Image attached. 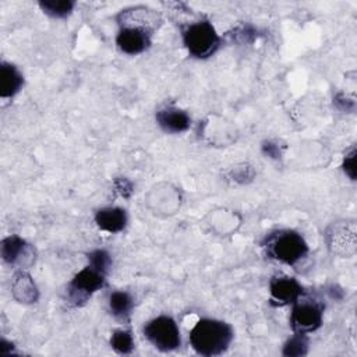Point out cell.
Instances as JSON below:
<instances>
[{"instance_id":"cell-9","label":"cell","mask_w":357,"mask_h":357,"mask_svg":"<svg viewBox=\"0 0 357 357\" xmlns=\"http://www.w3.org/2000/svg\"><path fill=\"white\" fill-rule=\"evenodd\" d=\"M117 22L120 28L131 26L153 33L155 29L160 25V17L155 10L146 6H134L121 10L117 14Z\"/></svg>"},{"instance_id":"cell-5","label":"cell","mask_w":357,"mask_h":357,"mask_svg":"<svg viewBox=\"0 0 357 357\" xmlns=\"http://www.w3.org/2000/svg\"><path fill=\"white\" fill-rule=\"evenodd\" d=\"M106 275L86 265L74 275L67 286V300L73 305L84 304L95 291L105 286Z\"/></svg>"},{"instance_id":"cell-3","label":"cell","mask_w":357,"mask_h":357,"mask_svg":"<svg viewBox=\"0 0 357 357\" xmlns=\"http://www.w3.org/2000/svg\"><path fill=\"white\" fill-rule=\"evenodd\" d=\"M268 255L282 264L296 265L308 254V244L294 230H279L271 233L264 243Z\"/></svg>"},{"instance_id":"cell-19","label":"cell","mask_w":357,"mask_h":357,"mask_svg":"<svg viewBox=\"0 0 357 357\" xmlns=\"http://www.w3.org/2000/svg\"><path fill=\"white\" fill-rule=\"evenodd\" d=\"M308 351V337L304 333H296L286 340L283 344L282 354L289 357H297V356H305Z\"/></svg>"},{"instance_id":"cell-6","label":"cell","mask_w":357,"mask_h":357,"mask_svg":"<svg viewBox=\"0 0 357 357\" xmlns=\"http://www.w3.org/2000/svg\"><path fill=\"white\" fill-rule=\"evenodd\" d=\"M325 240L331 252L339 257H351L356 252V222H333L326 229Z\"/></svg>"},{"instance_id":"cell-7","label":"cell","mask_w":357,"mask_h":357,"mask_svg":"<svg viewBox=\"0 0 357 357\" xmlns=\"http://www.w3.org/2000/svg\"><path fill=\"white\" fill-rule=\"evenodd\" d=\"M324 308L317 301L300 298L293 303L291 314H290V326L296 333L308 335L317 331L322 325Z\"/></svg>"},{"instance_id":"cell-25","label":"cell","mask_w":357,"mask_h":357,"mask_svg":"<svg viewBox=\"0 0 357 357\" xmlns=\"http://www.w3.org/2000/svg\"><path fill=\"white\" fill-rule=\"evenodd\" d=\"M114 188L124 198H128L131 195V192H132V184L126 177L116 178L114 180Z\"/></svg>"},{"instance_id":"cell-10","label":"cell","mask_w":357,"mask_h":357,"mask_svg":"<svg viewBox=\"0 0 357 357\" xmlns=\"http://www.w3.org/2000/svg\"><path fill=\"white\" fill-rule=\"evenodd\" d=\"M152 35L153 33L145 29L123 26L119 29V33L116 35V45L123 53L137 56L149 49L152 43Z\"/></svg>"},{"instance_id":"cell-2","label":"cell","mask_w":357,"mask_h":357,"mask_svg":"<svg viewBox=\"0 0 357 357\" xmlns=\"http://www.w3.org/2000/svg\"><path fill=\"white\" fill-rule=\"evenodd\" d=\"M183 45L195 59H208L220 46V36L209 20H198L181 28Z\"/></svg>"},{"instance_id":"cell-22","label":"cell","mask_w":357,"mask_h":357,"mask_svg":"<svg viewBox=\"0 0 357 357\" xmlns=\"http://www.w3.org/2000/svg\"><path fill=\"white\" fill-rule=\"evenodd\" d=\"M231 177L234 181L240 183V184H244V183H248L252 180L254 177V170L251 169V166L248 165H241V166H237L233 172H231Z\"/></svg>"},{"instance_id":"cell-21","label":"cell","mask_w":357,"mask_h":357,"mask_svg":"<svg viewBox=\"0 0 357 357\" xmlns=\"http://www.w3.org/2000/svg\"><path fill=\"white\" fill-rule=\"evenodd\" d=\"M230 36L233 38V40H237L238 43L245 45V43H251L255 40V38L258 36V31L252 25L243 24V25L234 28L233 33H230Z\"/></svg>"},{"instance_id":"cell-23","label":"cell","mask_w":357,"mask_h":357,"mask_svg":"<svg viewBox=\"0 0 357 357\" xmlns=\"http://www.w3.org/2000/svg\"><path fill=\"white\" fill-rule=\"evenodd\" d=\"M342 167H343V172L351 180H356V149L354 148H351V151L349 153H346Z\"/></svg>"},{"instance_id":"cell-11","label":"cell","mask_w":357,"mask_h":357,"mask_svg":"<svg viewBox=\"0 0 357 357\" xmlns=\"http://www.w3.org/2000/svg\"><path fill=\"white\" fill-rule=\"evenodd\" d=\"M303 286L294 278L278 276L269 283L271 303L275 305L293 304L303 296Z\"/></svg>"},{"instance_id":"cell-18","label":"cell","mask_w":357,"mask_h":357,"mask_svg":"<svg viewBox=\"0 0 357 357\" xmlns=\"http://www.w3.org/2000/svg\"><path fill=\"white\" fill-rule=\"evenodd\" d=\"M110 346L119 354H130L134 350V337L127 329H117L110 336Z\"/></svg>"},{"instance_id":"cell-4","label":"cell","mask_w":357,"mask_h":357,"mask_svg":"<svg viewBox=\"0 0 357 357\" xmlns=\"http://www.w3.org/2000/svg\"><path fill=\"white\" fill-rule=\"evenodd\" d=\"M146 340L160 351H173L180 347L181 337L176 321L169 315H159L148 321L142 328Z\"/></svg>"},{"instance_id":"cell-20","label":"cell","mask_w":357,"mask_h":357,"mask_svg":"<svg viewBox=\"0 0 357 357\" xmlns=\"http://www.w3.org/2000/svg\"><path fill=\"white\" fill-rule=\"evenodd\" d=\"M112 255L103 250V248H96V250H92L89 254H88V265L92 266L93 269L105 273L107 276L110 268H112Z\"/></svg>"},{"instance_id":"cell-24","label":"cell","mask_w":357,"mask_h":357,"mask_svg":"<svg viewBox=\"0 0 357 357\" xmlns=\"http://www.w3.org/2000/svg\"><path fill=\"white\" fill-rule=\"evenodd\" d=\"M261 152L266 158H271V159H280V156H282L280 146L275 141H271V139H266L261 144Z\"/></svg>"},{"instance_id":"cell-13","label":"cell","mask_w":357,"mask_h":357,"mask_svg":"<svg viewBox=\"0 0 357 357\" xmlns=\"http://www.w3.org/2000/svg\"><path fill=\"white\" fill-rule=\"evenodd\" d=\"M95 223L103 231L119 233L127 226L128 216L126 209L120 206H106L96 211Z\"/></svg>"},{"instance_id":"cell-16","label":"cell","mask_w":357,"mask_h":357,"mask_svg":"<svg viewBox=\"0 0 357 357\" xmlns=\"http://www.w3.org/2000/svg\"><path fill=\"white\" fill-rule=\"evenodd\" d=\"M107 305H109V311L110 314L120 319V321H126L128 319L132 307H134V298L131 297L130 293L123 291V290H116L109 296L107 300Z\"/></svg>"},{"instance_id":"cell-17","label":"cell","mask_w":357,"mask_h":357,"mask_svg":"<svg viewBox=\"0 0 357 357\" xmlns=\"http://www.w3.org/2000/svg\"><path fill=\"white\" fill-rule=\"evenodd\" d=\"M38 4L40 10L52 18H66L75 7V1L73 0H40Z\"/></svg>"},{"instance_id":"cell-8","label":"cell","mask_w":357,"mask_h":357,"mask_svg":"<svg viewBox=\"0 0 357 357\" xmlns=\"http://www.w3.org/2000/svg\"><path fill=\"white\" fill-rule=\"evenodd\" d=\"M1 258L6 264L17 266L18 269H26L35 262V248L17 234L8 236L1 240L0 245Z\"/></svg>"},{"instance_id":"cell-15","label":"cell","mask_w":357,"mask_h":357,"mask_svg":"<svg viewBox=\"0 0 357 357\" xmlns=\"http://www.w3.org/2000/svg\"><path fill=\"white\" fill-rule=\"evenodd\" d=\"M24 85L21 71L11 63L1 61L0 64V96L8 99L15 96Z\"/></svg>"},{"instance_id":"cell-1","label":"cell","mask_w":357,"mask_h":357,"mask_svg":"<svg viewBox=\"0 0 357 357\" xmlns=\"http://www.w3.org/2000/svg\"><path fill=\"white\" fill-rule=\"evenodd\" d=\"M233 328L220 319L201 318L190 331V344L201 356H219L233 342Z\"/></svg>"},{"instance_id":"cell-14","label":"cell","mask_w":357,"mask_h":357,"mask_svg":"<svg viewBox=\"0 0 357 357\" xmlns=\"http://www.w3.org/2000/svg\"><path fill=\"white\" fill-rule=\"evenodd\" d=\"M11 293L18 303L24 304L36 303L39 298V290L33 279L28 272H25V269H20L14 273L11 282Z\"/></svg>"},{"instance_id":"cell-12","label":"cell","mask_w":357,"mask_h":357,"mask_svg":"<svg viewBox=\"0 0 357 357\" xmlns=\"http://www.w3.org/2000/svg\"><path fill=\"white\" fill-rule=\"evenodd\" d=\"M158 126L169 134H180L190 128L191 117L183 109L176 106H166L156 112L155 114Z\"/></svg>"}]
</instances>
